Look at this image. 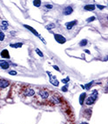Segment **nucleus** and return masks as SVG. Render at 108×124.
<instances>
[{
	"instance_id": "obj_15",
	"label": "nucleus",
	"mask_w": 108,
	"mask_h": 124,
	"mask_svg": "<svg viewBox=\"0 0 108 124\" xmlns=\"http://www.w3.org/2000/svg\"><path fill=\"white\" fill-rule=\"evenodd\" d=\"M7 27H8V23H7L6 21H3L2 22V27H1V29L2 30H7Z\"/></svg>"
},
{
	"instance_id": "obj_11",
	"label": "nucleus",
	"mask_w": 108,
	"mask_h": 124,
	"mask_svg": "<svg viewBox=\"0 0 108 124\" xmlns=\"http://www.w3.org/2000/svg\"><path fill=\"white\" fill-rule=\"evenodd\" d=\"M95 8H96V6L94 4H87V5H85V6L84 7V9H85V10H89V11L94 10Z\"/></svg>"
},
{
	"instance_id": "obj_25",
	"label": "nucleus",
	"mask_w": 108,
	"mask_h": 124,
	"mask_svg": "<svg viewBox=\"0 0 108 124\" xmlns=\"http://www.w3.org/2000/svg\"><path fill=\"white\" fill-rule=\"evenodd\" d=\"M53 68L56 70L57 71H60V70H59V68H58V66H56V65H53Z\"/></svg>"
},
{
	"instance_id": "obj_17",
	"label": "nucleus",
	"mask_w": 108,
	"mask_h": 124,
	"mask_svg": "<svg viewBox=\"0 0 108 124\" xmlns=\"http://www.w3.org/2000/svg\"><path fill=\"white\" fill-rule=\"evenodd\" d=\"M45 28L48 30V31H50V30H52V29L55 28V24H54V23H50V24L46 25Z\"/></svg>"
},
{
	"instance_id": "obj_14",
	"label": "nucleus",
	"mask_w": 108,
	"mask_h": 124,
	"mask_svg": "<svg viewBox=\"0 0 108 124\" xmlns=\"http://www.w3.org/2000/svg\"><path fill=\"white\" fill-rule=\"evenodd\" d=\"M33 5L36 7H39L41 5V0H33Z\"/></svg>"
},
{
	"instance_id": "obj_20",
	"label": "nucleus",
	"mask_w": 108,
	"mask_h": 124,
	"mask_svg": "<svg viewBox=\"0 0 108 124\" xmlns=\"http://www.w3.org/2000/svg\"><path fill=\"white\" fill-rule=\"evenodd\" d=\"M4 37H5L4 34L3 33V32H1V31H0V41H3V40L4 39Z\"/></svg>"
},
{
	"instance_id": "obj_9",
	"label": "nucleus",
	"mask_w": 108,
	"mask_h": 124,
	"mask_svg": "<svg viewBox=\"0 0 108 124\" xmlns=\"http://www.w3.org/2000/svg\"><path fill=\"white\" fill-rule=\"evenodd\" d=\"M50 82L54 85V86H56V87H58V83H58V81L56 79V77H54V76H53V77H52V76H51V77H50Z\"/></svg>"
},
{
	"instance_id": "obj_21",
	"label": "nucleus",
	"mask_w": 108,
	"mask_h": 124,
	"mask_svg": "<svg viewBox=\"0 0 108 124\" xmlns=\"http://www.w3.org/2000/svg\"><path fill=\"white\" fill-rule=\"evenodd\" d=\"M93 84V82H91V83H88V84H86V86H85V88H86V89H89L90 88H91V85Z\"/></svg>"
},
{
	"instance_id": "obj_22",
	"label": "nucleus",
	"mask_w": 108,
	"mask_h": 124,
	"mask_svg": "<svg viewBox=\"0 0 108 124\" xmlns=\"http://www.w3.org/2000/svg\"><path fill=\"white\" fill-rule=\"evenodd\" d=\"M45 8H47V9H52V8H53V5H52V4H45Z\"/></svg>"
},
{
	"instance_id": "obj_1",
	"label": "nucleus",
	"mask_w": 108,
	"mask_h": 124,
	"mask_svg": "<svg viewBox=\"0 0 108 124\" xmlns=\"http://www.w3.org/2000/svg\"><path fill=\"white\" fill-rule=\"evenodd\" d=\"M21 97H32L36 95L34 89L30 87L29 85H22L18 91Z\"/></svg>"
},
{
	"instance_id": "obj_8",
	"label": "nucleus",
	"mask_w": 108,
	"mask_h": 124,
	"mask_svg": "<svg viewBox=\"0 0 108 124\" xmlns=\"http://www.w3.org/2000/svg\"><path fill=\"white\" fill-rule=\"evenodd\" d=\"M76 24H77V20H73V21H71V22H68V23H65V26H66L67 30H72L73 28V26Z\"/></svg>"
},
{
	"instance_id": "obj_12",
	"label": "nucleus",
	"mask_w": 108,
	"mask_h": 124,
	"mask_svg": "<svg viewBox=\"0 0 108 124\" xmlns=\"http://www.w3.org/2000/svg\"><path fill=\"white\" fill-rule=\"evenodd\" d=\"M10 46L11 48H15V49H18V48H21L23 46V44H21V43H16V44H10Z\"/></svg>"
},
{
	"instance_id": "obj_28",
	"label": "nucleus",
	"mask_w": 108,
	"mask_h": 124,
	"mask_svg": "<svg viewBox=\"0 0 108 124\" xmlns=\"http://www.w3.org/2000/svg\"><path fill=\"white\" fill-rule=\"evenodd\" d=\"M80 124H89V123H87V122H82V123H80Z\"/></svg>"
},
{
	"instance_id": "obj_13",
	"label": "nucleus",
	"mask_w": 108,
	"mask_h": 124,
	"mask_svg": "<svg viewBox=\"0 0 108 124\" xmlns=\"http://www.w3.org/2000/svg\"><path fill=\"white\" fill-rule=\"evenodd\" d=\"M85 96H86V94H85V93L81 94V95H80V98H79V102H80V104H81V105H82V104H83V102H84V100H85Z\"/></svg>"
},
{
	"instance_id": "obj_19",
	"label": "nucleus",
	"mask_w": 108,
	"mask_h": 124,
	"mask_svg": "<svg viewBox=\"0 0 108 124\" xmlns=\"http://www.w3.org/2000/svg\"><path fill=\"white\" fill-rule=\"evenodd\" d=\"M94 20H96V17H89V18L86 19V22H87V23H91V22H92V21H94Z\"/></svg>"
},
{
	"instance_id": "obj_6",
	"label": "nucleus",
	"mask_w": 108,
	"mask_h": 124,
	"mask_svg": "<svg viewBox=\"0 0 108 124\" xmlns=\"http://www.w3.org/2000/svg\"><path fill=\"white\" fill-rule=\"evenodd\" d=\"M73 12V9L72 6H67L63 10V14L65 15V16H68V15H71Z\"/></svg>"
},
{
	"instance_id": "obj_10",
	"label": "nucleus",
	"mask_w": 108,
	"mask_h": 124,
	"mask_svg": "<svg viewBox=\"0 0 108 124\" xmlns=\"http://www.w3.org/2000/svg\"><path fill=\"white\" fill-rule=\"evenodd\" d=\"M1 56L3 58H10V54H9V51L7 50H4L1 51Z\"/></svg>"
},
{
	"instance_id": "obj_7",
	"label": "nucleus",
	"mask_w": 108,
	"mask_h": 124,
	"mask_svg": "<svg viewBox=\"0 0 108 124\" xmlns=\"http://www.w3.org/2000/svg\"><path fill=\"white\" fill-rule=\"evenodd\" d=\"M0 67L3 69V70H8L10 68V64L8 62L4 60H0Z\"/></svg>"
},
{
	"instance_id": "obj_16",
	"label": "nucleus",
	"mask_w": 108,
	"mask_h": 124,
	"mask_svg": "<svg viewBox=\"0 0 108 124\" xmlns=\"http://www.w3.org/2000/svg\"><path fill=\"white\" fill-rule=\"evenodd\" d=\"M87 44V40L86 39H83V40H81L80 43H79V45L81 46V47H85V45Z\"/></svg>"
},
{
	"instance_id": "obj_23",
	"label": "nucleus",
	"mask_w": 108,
	"mask_h": 124,
	"mask_svg": "<svg viewBox=\"0 0 108 124\" xmlns=\"http://www.w3.org/2000/svg\"><path fill=\"white\" fill-rule=\"evenodd\" d=\"M9 74H10V75H11V76H16V75H17L18 74V73L17 72H16V71H10V72H9Z\"/></svg>"
},
{
	"instance_id": "obj_24",
	"label": "nucleus",
	"mask_w": 108,
	"mask_h": 124,
	"mask_svg": "<svg viewBox=\"0 0 108 124\" xmlns=\"http://www.w3.org/2000/svg\"><path fill=\"white\" fill-rule=\"evenodd\" d=\"M96 7H98V8L99 9V10H103V9H105V7H106V6H104V5H99V4H98V5H97Z\"/></svg>"
},
{
	"instance_id": "obj_3",
	"label": "nucleus",
	"mask_w": 108,
	"mask_h": 124,
	"mask_svg": "<svg viewBox=\"0 0 108 124\" xmlns=\"http://www.w3.org/2000/svg\"><path fill=\"white\" fill-rule=\"evenodd\" d=\"M54 38H55V40H56L58 43H59V44H64V43L66 42L65 37H64L62 35H60V34H54Z\"/></svg>"
},
{
	"instance_id": "obj_26",
	"label": "nucleus",
	"mask_w": 108,
	"mask_h": 124,
	"mask_svg": "<svg viewBox=\"0 0 108 124\" xmlns=\"http://www.w3.org/2000/svg\"><path fill=\"white\" fill-rule=\"evenodd\" d=\"M62 90L64 91V92H65V91H67V87H66V86H64V87L62 88Z\"/></svg>"
},
{
	"instance_id": "obj_27",
	"label": "nucleus",
	"mask_w": 108,
	"mask_h": 124,
	"mask_svg": "<svg viewBox=\"0 0 108 124\" xmlns=\"http://www.w3.org/2000/svg\"><path fill=\"white\" fill-rule=\"evenodd\" d=\"M68 81H69V78H67V79H63L62 82H63V83H67Z\"/></svg>"
},
{
	"instance_id": "obj_2",
	"label": "nucleus",
	"mask_w": 108,
	"mask_h": 124,
	"mask_svg": "<svg viewBox=\"0 0 108 124\" xmlns=\"http://www.w3.org/2000/svg\"><path fill=\"white\" fill-rule=\"evenodd\" d=\"M98 99V92L97 91H94L93 93L91 94V95H89L87 97V99L85 100V104L88 106H91L92 104H94L96 101Z\"/></svg>"
},
{
	"instance_id": "obj_5",
	"label": "nucleus",
	"mask_w": 108,
	"mask_h": 124,
	"mask_svg": "<svg viewBox=\"0 0 108 124\" xmlns=\"http://www.w3.org/2000/svg\"><path fill=\"white\" fill-rule=\"evenodd\" d=\"M24 26H25V28H26V29H28V30H29L30 31H31V32H32V33H33L34 35L36 36V37H40L39 33H38V32H37V31H36L35 30H34L33 28H32V27L29 26V25H27V24H25V25H24ZM40 38H41V39L43 40V38H42V37H40ZM43 41H44V40H43ZM44 43H45V41H44Z\"/></svg>"
},
{
	"instance_id": "obj_18",
	"label": "nucleus",
	"mask_w": 108,
	"mask_h": 124,
	"mask_svg": "<svg viewBox=\"0 0 108 124\" xmlns=\"http://www.w3.org/2000/svg\"><path fill=\"white\" fill-rule=\"evenodd\" d=\"M36 52H37V54L40 57H43V56H44V54H43V52H42L39 49H36Z\"/></svg>"
},
{
	"instance_id": "obj_4",
	"label": "nucleus",
	"mask_w": 108,
	"mask_h": 124,
	"mask_svg": "<svg viewBox=\"0 0 108 124\" xmlns=\"http://www.w3.org/2000/svg\"><path fill=\"white\" fill-rule=\"evenodd\" d=\"M10 85V82L5 79H0V89H5L7 88Z\"/></svg>"
}]
</instances>
